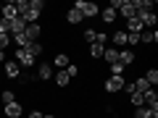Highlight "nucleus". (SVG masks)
Listing matches in <instances>:
<instances>
[{"label":"nucleus","mask_w":158,"mask_h":118,"mask_svg":"<svg viewBox=\"0 0 158 118\" xmlns=\"http://www.w3.org/2000/svg\"><path fill=\"white\" fill-rule=\"evenodd\" d=\"M116 13H121V16H124V18H135V16H137L135 6H132V0H124V3H121V8H118Z\"/></svg>","instance_id":"nucleus-11"},{"label":"nucleus","mask_w":158,"mask_h":118,"mask_svg":"<svg viewBox=\"0 0 158 118\" xmlns=\"http://www.w3.org/2000/svg\"><path fill=\"white\" fill-rule=\"evenodd\" d=\"M0 100H3V105H11V102H16V92H13V89H6L3 95H0Z\"/></svg>","instance_id":"nucleus-24"},{"label":"nucleus","mask_w":158,"mask_h":118,"mask_svg":"<svg viewBox=\"0 0 158 118\" xmlns=\"http://www.w3.org/2000/svg\"><path fill=\"white\" fill-rule=\"evenodd\" d=\"M124 87H127L124 76H108L106 79V92H124Z\"/></svg>","instance_id":"nucleus-2"},{"label":"nucleus","mask_w":158,"mask_h":118,"mask_svg":"<svg viewBox=\"0 0 158 118\" xmlns=\"http://www.w3.org/2000/svg\"><path fill=\"white\" fill-rule=\"evenodd\" d=\"M50 76H53V68L48 66V63H40V66H37V73H34V79H40V81H48Z\"/></svg>","instance_id":"nucleus-10"},{"label":"nucleus","mask_w":158,"mask_h":118,"mask_svg":"<svg viewBox=\"0 0 158 118\" xmlns=\"http://www.w3.org/2000/svg\"><path fill=\"white\" fill-rule=\"evenodd\" d=\"M66 73H69V76L74 79V76H77V73H79V68L74 66V63H69V66H66Z\"/></svg>","instance_id":"nucleus-34"},{"label":"nucleus","mask_w":158,"mask_h":118,"mask_svg":"<svg viewBox=\"0 0 158 118\" xmlns=\"http://www.w3.org/2000/svg\"><path fill=\"white\" fill-rule=\"evenodd\" d=\"M132 89H135V92H140V95H145V92H148V89H153V87H150V84L145 81V79L140 76V79H135V81H132Z\"/></svg>","instance_id":"nucleus-14"},{"label":"nucleus","mask_w":158,"mask_h":118,"mask_svg":"<svg viewBox=\"0 0 158 118\" xmlns=\"http://www.w3.org/2000/svg\"><path fill=\"white\" fill-rule=\"evenodd\" d=\"M0 11H3V3H0Z\"/></svg>","instance_id":"nucleus-37"},{"label":"nucleus","mask_w":158,"mask_h":118,"mask_svg":"<svg viewBox=\"0 0 158 118\" xmlns=\"http://www.w3.org/2000/svg\"><path fill=\"white\" fill-rule=\"evenodd\" d=\"M56 118H58V116H56Z\"/></svg>","instance_id":"nucleus-38"},{"label":"nucleus","mask_w":158,"mask_h":118,"mask_svg":"<svg viewBox=\"0 0 158 118\" xmlns=\"http://www.w3.org/2000/svg\"><path fill=\"white\" fill-rule=\"evenodd\" d=\"M0 34H11V21L0 18Z\"/></svg>","instance_id":"nucleus-31"},{"label":"nucleus","mask_w":158,"mask_h":118,"mask_svg":"<svg viewBox=\"0 0 158 118\" xmlns=\"http://www.w3.org/2000/svg\"><path fill=\"white\" fill-rule=\"evenodd\" d=\"M56 66L61 68V71L69 66V55H66V53H58V55H56Z\"/></svg>","instance_id":"nucleus-25"},{"label":"nucleus","mask_w":158,"mask_h":118,"mask_svg":"<svg viewBox=\"0 0 158 118\" xmlns=\"http://www.w3.org/2000/svg\"><path fill=\"white\" fill-rule=\"evenodd\" d=\"M142 79H145V81H148L150 87H156V81H158V71H156V68H148V71H145V76H142Z\"/></svg>","instance_id":"nucleus-23"},{"label":"nucleus","mask_w":158,"mask_h":118,"mask_svg":"<svg viewBox=\"0 0 158 118\" xmlns=\"http://www.w3.org/2000/svg\"><path fill=\"white\" fill-rule=\"evenodd\" d=\"M140 42H142V45H153V42H158V32H153V29H142V32H140Z\"/></svg>","instance_id":"nucleus-12"},{"label":"nucleus","mask_w":158,"mask_h":118,"mask_svg":"<svg viewBox=\"0 0 158 118\" xmlns=\"http://www.w3.org/2000/svg\"><path fill=\"white\" fill-rule=\"evenodd\" d=\"M74 8H77L85 18H92V16H98V13H100V8H98L95 3H87V0H77V3H74Z\"/></svg>","instance_id":"nucleus-1"},{"label":"nucleus","mask_w":158,"mask_h":118,"mask_svg":"<svg viewBox=\"0 0 158 118\" xmlns=\"http://www.w3.org/2000/svg\"><path fill=\"white\" fill-rule=\"evenodd\" d=\"M127 68L121 66V63H111V76H124Z\"/></svg>","instance_id":"nucleus-27"},{"label":"nucleus","mask_w":158,"mask_h":118,"mask_svg":"<svg viewBox=\"0 0 158 118\" xmlns=\"http://www.w3.org/2000/svg\"><path fill=\"white\" fill-rule=\"evenodd\" d=\"M0 63H6V53L3 50H0Z\"/></svg>","instance_id":"nucleus-36"},{"label":"nucleus","mask_w":158,"mask_h":118,"mask_svg":"<svg viewBox=\"0 0 158 118\" xmlns=\"http://www.w3.org/2000/svg\"><path fill=\"white\" fill-rule=\"evenodd\" d=\"M127 29H129V32H127V34H140L142 32V29H145V26H142V21H140V18H127Z\"/></svg>","instance_id":"nucleus-13"},{"label":"nucleus","mask_w":158,"mask_h":118,"mask_svg":"<svg viewBox=\"0 0 158 118\" xmlns=\"http://www.w3.org/2000/svg\"><path fill=\"white\" fill-rule=\"evenodd\" d=\"M103 58H106L108 63H118V50H116V47H106V53H103Z\"/></svg>","instance_id":"nucleus-22"},{"label":"nucleus","mask_w":158,"mask_h":118,"mask_svg":"<svg viewBox=\"0 0 158 118\" xmlns=\"http://www.w3.org/2000/svg\"><path fill=\"white\" fill-rule=\"evenodd\" d=\"M95 39H98V32H95V29H85V42H90V45H92Z\"/></svg>","instance_id":"nucleus-28"},{"label":"nucleus","mask_w":158,"mask_h":118,"mask_svg":"<svg viewBox=\"0 0 158 118\" xmlns=\"http://www.w3.org/2000/svg\"><path fill=\"white\" fill-rule=\"evenodd\" d=\"M127 45H129V47L140 45V34H127Z\"/></svg>","instance_id":"nucleus-30"},{"label":"nucleus","mask_w":158,"mask_h":118,"mask_svg":"<svg viewBox=\"0 0 158 118\" xmlns=\"http://www.w3.org/2000/svg\"><path fill=\"white\" fill-rule=\"evenodd\" d=\"M118 63H121L124 68H129L132 63H135V53H132L129 47H124V50H118Z\"/></svg>","instance_id":"nucleus-7"},{"label":"nucleus","mask_w":158,"mask_h":118,"mask_svg":"<svg viewBox=\"0 0 158 118\" xmlns=\"http://www.w3.org/2000/svg\"><path fill=\"white\" fill-rule=\"evenodd\" d=\"M103 53H106V45L103 42H92L90 45V58H103Z\"/></svg>","instance_id":"nucleus-18"},{"label":"nucleus","mask_w":158,"mask_h":118,"mask_svg":"<svg viewBox=\"0 0 158 118\" xmlns=\"http://www.w3.org/2000/svg\"><path fill=\"white\" fill-rule=\"evenodd\" d=\"M24 29H27L24 18H21V16H19V18H13V21H11V37H13V34H21Z\"/></svg>","instance_id":"nucleus-17"},{"label":"nucleus","mask_w":158,"mask_h":118,"mask_svg":"<svg viewBox=\"0 0 158 118\" xmlns=\"http://www.w3.org/2000/svg\"><path fill=\"white\" fill-rule=\"evenodd\" d=\"M142 118H158V110H150V108H142Z\"/></svg>","instance_id":"nucleus-33"},{"label":"nucleus","mask_w":158,"mask_h":118,"mask_svg":"<svg viewBox=\"0 0 158 118\" xmlns=\"http://www.w3.org/2000/svg\"><path fill=\"white\" fill-rule=\"evenodd\" d=\"M142 102H145L150 110H158V92L156 89H148L145 95H142Z\"/></svg>","instance_id":"nucleus-6"},{"label":"nucleus","mask_w":158,"mask_h":118,"mask_svg":"<svg viewBox=\"0 0 158 118\" xmlns=\"http://www.w3.org/2000/svg\"><path fill=\"white\" fill-rule=\"evenodd\" d=\"M11 39H13V42H16L19 47H27V45H29V39H27V34H24V32H21V34H13Z\"/></svg>","instance_id":"nucleus-26"},{"label":"nucleus","mask_w":158,"mask_h":118,"mask_svg":"<svg viewBox=\"0 0 158 118\" xmlns=\"http://www.w3.org/2000/svg\"><path fill=\"white\" fill-rule=\"evenodd\" d=\"M29 8H34V11H40V13H42L45 3H42V0H29Z\"/></svg>","instance_id":"nucleus-32"},{"label":"nucleus","mask_w":158,"mask_h":118,"mask_svg":"<svg viewBox=\"0 0 158 118\" xmlns=\"http://www.w3.org/2000/svg\"><path fill=\"white\" fill-rule=\"evenodd\" d=\"M113 45H116V50H124L127 47V32H116L113 34Z\"/></svg>","instance_id":"nucleus-19"},{"label":"nucleus","mask_w":158,"mask_h":118,"mask_svg":"<svg viewBox=\"0 0 158 118\" xmlns=\"http://www.w3.org/2000/svg\"><path fill=\"white\" fill-rule=\"evenodd\" d=\"M42 50H45V47L40 45V42H29V45H27V53H29V55H32V58L42 55Z\"/></svg>","instance_id":"nucleus-20"},{"label":"nucleus","mask_w":158,"mask_h":118,"mask_svg":"<svg viewBox=\"0 0 158 118\" xmlns=\"http://www.w3.org/2000/svg\"><path fill=\"white\" fill-rule=\"evenodd\" d=\"M24 34H27V39H29V42H37V39H40V34H42V26H40V24H27Z\"/></svg>","instance_id":"nucleus-5"},{"label":"nucleus","mask_w":158,"mask_h":118,"mask_svg":"<svg viewBox=\"0 0 158 118\" xmlns=\"http://www.w3.org/2000/svg\"><path fill=\"white\" fill-rule=\"evenodd\" d=\"M0 18H6V21H13V18H19L16 3H3V11H0Z\"/></svg>","instance_id":"nucleus-4"},{"label":"nucleus","mask_w":158,"mask_h":118,"mask_svg":"<svg viewBox=\"0 0 158 118\" xmlns=\"http://www.w3.org/2000/svg\"><path fill=\"white\" fill-rule=\"evenodd\" d=\"M34 61H37V58L29 55L27 47H19V50H16V63H19L21 68H32V66H34Z\"/></svg>","instance_id":"nucleus-3"},{"label":"nucleus","mask_w":158,"mask_h":118,"mask_svg":"<svg viewBox=\"0 0 158 118\" xmlns=\"http://www.w3.org/2000/svg\"><path fill=\"white\" fill-rule=\"evenodd\" d=\"M42 116H45V113H42V110H32V113H29L27 118H42Z\"/></svg>","instance_id":"nucleus-35"},{"label":"nucleus","mask_w":158,"mask_h":118,"mask_svg":"<svg viewBox=\"0 0 158 118\" xmlns=\"http://www.w3.org/2000/svg\"><path fill=\"white\" fill-rule=\"evenodd\" d=\"M100 18H103L106 24H113V21L118 18V13L113 11V8H103V11H100Z\"/></svg>","instance_id":"nucleus-16"},{"label":"nucleus","mask_w":158,"mask_h":118,"mask_svg":"<svg viewBox=\"0 0 158 118\" xmlns=\"http://www.w3.org/2000/svg\"><path fill=\"white\" fill-rule=\"evenodd\" d=\"M69 81H71V76L66 73V68L56 73V84H58V87H69Z\"/></svg>","instance_id":"nucleus-21"},{"label":"nucleus","mask_w":158,"mask_h":118,"mask_svg":"<svg viewBox=\"0 0 158 118\" xmlns=\"http://www.w3.org/2000/svg\"><path fill=\"white\" fill-rule=\"evenodd\" d=\"M21 116H24L21 102H11V105H6V118H21Z\"/></svg>","instance_id":"nucleus-9"},{"label":"nucleus","mask_w":158,"mask_h":118,"mask_svg":"<svg viewBox=\"0 0 158 118\" xmlns=\"http://www.w3.org/2000/svg\"><path fill=\"white\" fill-rule=\"evenodd\" d=\"M66 21L69 24H82V21H85V16H82L77 8H69V11H66Z\"/></svg>","instance_id":"nucleus-15"},{"label":"nucleus","mask_w":158,"mask_h":118,"mask_svg":"<svg viewBox=\"0 0 158 118\" xmlns=\"http://www.w3.org/2000/svg\"><path fill=\"white\" fill-rule=\"evenodd\" d=\"M6 76L8 79H19L21 76V66L16 61H6Z\"/></svg>","instance_id":"nucleus-8"},{"label":"nucleus","mask_w":158,"mask_h":118,"mask_svg":"<svg viewBox=\"0 0 158 118\" xmlns=\"http://www.w3.org/2000/svg\"><path fill=\"white\" fill-rule=\"evenodd\" d=\"M11 45V34H0V50L6 53V47Z\"/></svg>","instance_id":"nucleus-29"}]
</instances>
